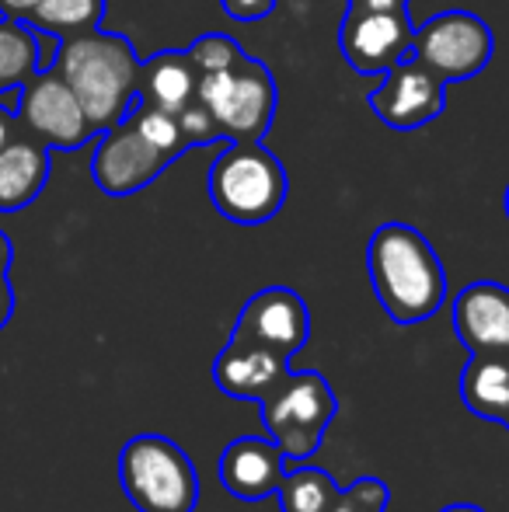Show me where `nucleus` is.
Segmentation results:
<instances>
[{
    "label": "nucleus",
    "instance_id": "nucleus-24",
    "mask_svg": "<svg viewBox=\"0 0 509 512\" xmlns=\"http://www.w3.org/2000/svg\"><path fill=\"white\" fill-rule=\"evenodd\" d=\"M391 492L381 478H356L349 488H339L328 512H387Z\"/></svg>",
    "mask_w": 509,
    "mask_h": 512
},
{
    "label": "nucleus",
    "instance_id": "nucleus-10",
    "mask_svg": "<svg viewBox=\"0 0 509 512\" xmlns=\"http://www.w3.org/2000/svg\"><path fill=\"white\" fill-rule=\"evenodd\" d=\"M171 164L164 150H157L140 129L129 119L116 122L112 129L98 133V147L91 157V178L105 196H133V192L147 189L154 178Z\"/></svg>",
    "mask_w": 509,
    "mask_h": 512
},
{
    "label": "nucleus",
    "instance_id": "nucleus-4",
    "mask_svg": "<svg viewBox=\"0 0 509 512\" xmlns=\"http://www.w3.org/2000/svg\"><path fill=\"white\" fill-rule=\"evenodd\" d=\"M119 485L136 512H196L199 474L168 436L140 432L119 450Z\"/></svg>",
    "mask_w": 509,
    "mask_h": 512
},
{
    "label": "nucleus",
    "instance_id": "nucleus-5",
    "mask_svg": "<svg viewBox=\"0 0 509 512\" xmlns=\"http://www.w3.org/2000/svg\"><path fill=\"white\" fill-rule=\"evenodd\" d=\"M258 405H262L258 411H262L265 436L283 450L290 464H304L325 439L328 425L339 411V398L321 373L286 370V377Z\"/></svg>",
    "mask_w": 509,
    "mask_h": 512
},
{
    "label": "nucleus",
    "instance_id": "nucleus-8",
    "mask_svg": "<svg viewBox=\"0 0 509 512\" xmlns=\"http://www.w3.org/2000/svg\"><path fill=\"white\" fill-rule=\"evenodd\" d=\"M14 122L21 126V133L49 150H77L91 136H98L70 84L56 74V67L39 70L32 81L21 84Z\"/></svg>",
    "mask_w": 509,
    "mask_h": 512
},
{
    "label": "nucleus",
    "instance_id": "nucleus-16",
    "mask_svg": "<svg viewBox=\"0 0 509 512\" xmlns=\"http://www.w3.org/2000/svg\"><path fill=\"white\" fill-rule=\"evenodd\" d=\"M49 182V147L32 136H14L0 150V213H18L42 196Z\"/></svg>",
    "mask_w": 509,
    "mask_h": 512
},
{
    "label": "nucleus",
    "instance_id": "nucleus-21",
    "mask_svg": "<svg viewBox=\"0 0 509 512\" xmlns=\"http://www.w3.org/2000/svg\"><path fill=\"white\" fill-rule=\"evenodd\" d=\"M339 495V485L328 471L307 464H286V474L276 488V499L283 512H328Z\"/></svg>",
    "mask_w": 509,
    "mask_h": 512
},
{
    "label": "nucleus",
    "instance_id": "nucleus-12",
    "mask_svg": "<svg viewBox=\"0 0 509 512\" xmlns=\"http://www.w3.org/2000/svg\"><path fill=\"white\" fill-rule=\"evenodd\" d=\"M231 335L293 359L311 338V310L290 286H265L241 307Z\"/></svg>",
    "mask_w": 509,
    "mask_h": 512
},
{
    "label": "nucleus",
    "instance_id": "nucleus-31",
    "mask_svg": "<svg viewBox=\"0 0 509 512\" xmlns=\"http://www.w3.org/2000/svg\"><path fill=\"white\" fill-rule=\"evenodd\" d=\"M11 258H14V248H11V237L0 230V276H7V269H11Z\"/></svg>",
    "mask_w": 509,
    "mask_h": 512
},
{
    "label": "nucleus",
    "instance_id": "nucleus-15",
    "mask_svg": "<svg viewBox=\"0 0 509 512\" xmlns=\"http://www.w3.org/2000/svg\"><path fill=\"white\" fill-rule=\"evenodd\" d=\"M286 370H290L286 356L231 335L224 349H220L217 363H213V380H217V387L227 398L262 401L286 377Z\"/></svg>",
    "mask_w": 509,
    "mask_h": 512
},
{
    "label": "nucleus",
    "instance_id": "nucleus-23",
    "mask_svg": "<svg viewBox=\"0 0 509 512\" xmlns=\"http://www.w3.org/2000/svg\"><path fill=\"white\" fill-rule=\"evenodd\" d=\"M185 53H189L192 67L199 70V77H203V74H220V70L234 67V63L248 56L245 49H241L234 39H227V35H199V39L192 42Z\"/></svg>",
    "mask_w": 509,
    "mask_h": 512
},
{
    "label": "nucleus",
    "instance_id": "nucleus-22",
    "mask_svg": "<svg viewBox=\"0 0 509 512\" xmlns=\"http://www.w3.org/2000/svg\"><path fill=\"white\" fill-rule=\"evenodd\" d=\"M126 119L133 122V126L140 129V133L147 136L157 150H164L171 161H178L185 150H192L189 140H185V133H182V122H178V115L164 112V108L147 105V102H140V98H136L133 108L126 112Z\"/></svg>",
    "mask_w": 509,
    "mask_h": 512
},
{
    "label": "nucleus",
    "instance_id": "nucleus-6",
    "mask_svg": "<svg viewBox=\"0 0 509 512\" xmlns=\"http://www.w3.org/2000/svg\"><path fill=\"white\" fill-rule=\"evenodd\" d=\"M199 102L213 115L220 136L234 143L265 140L279 105V91L262 60H238L220 74L199 77Z\"/></svg>",
    "mask_w": 509,
    "mask_h": 512
},
{
    "label": "nucleus",
    "instance_id": "nucleus-27",
    "mask_svg": "<svg viewBox=\"0 0 509 512\" xmlns=\"http://www.w3.org/2000/svg\"><path fill=\"white\" fill-rule=\"evenodd\" d=\"M408 0H349V11H405Z\"/></svg>",
    "mask_w": 509,
    "mask_h": 512
},
{
    "label": "nucleus",
    "instance_id": "nucleus-34",
    "mask_svg": "<svg viewBox=\"0 0 509 512\" xmlns=\"http://www.w3.org/2000/svg\"><path fill=\"white\" fill-rule=\"evenodd\" d=\"M506 425H509V418H506Z\"/></svg>",
    "mask_w": 509,
    "mask_h": 512
},
{
    "label": "nucleus",
    "instance_id": "nucleus-33",
    "mask_svg": "<svg viewBox=\"0 0 509 512\" xmlns=\"http://www.w3.org/2000/svg\"><path fill=\"white\" fill-rule=\"evenodd\" d=\"M503 209H506V216H509V185H506V196H503Z\"/></svg>",
    "mask_w": 509,
    "mask_h": 512
},
{
    "label": "nucleus",
    "instance_id": "nucleus-13",
    "mask_svg": "<svg viewBox=\"0 0 509 512\" xmlns=\"http://www.w3.org/2000/svg\"><path fill=\"white\" fill-rule=\"evenodd\" d=\"M454 335L464 349L475 352H509V286L482 279L457 293L454 300Z\"/></svg>",
    "mask_w": 509,
    "mask_h": 512
},
{
    "label": "nucleus",
    "instance_id": "nucleus-17",
    "mask_svg": "<svg viewBox=\"0 0 509 512\" xmlns=\"http://www.w3.org/2000/svg\"><path fill=\"white\" fill-rule=\"evenodd\" d=\"M136 98L171 115H182L199 98V70L192 67L189 53L168 49V53H157L147 63H140Z\"/></svg>",
    "mask_w": 509,
    "mask_h": 512
},
{
    "label": "nucleus",
    "instance_id": "nucleus-19",
    "mask_svg": "<svg viewBox=\"0 0 509 512\" xmlns=\"http://www.w3.org/2000/svg\"><path fill=\"white\" fill-rule=\"evenodd\" d=\"M102 18H105V0H35L32 11L21 21L32 25L35 32L70 39V35H84L102 28Z\"/></svg>",
    "mask_w": 509,
    "mask_h": 512
},
{
    "label": "nucleus",
    "instance_id": "nucleus-7",
    "mask_svg": "<svg viewBox=\"0 0 509 512\" xmlns=\"http://www.w3.org/2000/svg\"><path fill=\"white\" fill-rule=\"evenodd\" d=\"M415 60L443 84L482 74L496 53V35L485 18L471 11H440L415 28Z\"/></svg>",
    "mask_w": 509,
    "mask_h": 512
},
{
    "label": "nucleus",
    "instance_id": "nucleus-11",
    "mask_svg": "<svg viewBox=\"0 0 509 512\" xmlns=\"http://www.w3.org/2000/svg\"><path fill=\"white\" fill-rule=\"evenodd\" d=\"M415 25L405 11H349L339 28V49L356 74H387L405 53H412Z\"/></svg>",
    "mask_w": 509,
    "mask_h": 512
},
{
    "label": "nucleus",
    "instance_id": "nucleus-20",
    "mask_svg": "<svg viewBox=\"0 0 509 512\" xmlns=\"http://www.w3.org/2000/svg\"><path fill=\"white\" fill-rule=\"evenodd\" d=\"M39 74V35L32 25L0 14V95Z\"/></svg>",
    "mask_w": 509,
    "mask_h": 512
},
{
    "label": "nucleus",
    "instance_id": "nucleus-29",
    "mask_svg": "<svg viewBox=\"0 0 509 512\" xmlns=\"http://www.w3.org/2000/svg\"><path fill=\"white\" fill-rule=\"evenodd\" d=\"M32 4L35 0H0V14H4V18H25L28 11H32Z\"/></svg>",
    "mask_w": 509,
    "mask_h": 512
},
{
    "label": "nucleus",
    "instance_id": "nucleus-9",
    "mask_svg": "<svg viewBox=\"0 0 509 512\" xmlns=\"http://www.w3.org/2000/svg\"><path fill=\"white\" fill-rule=\"evenodd\" d=\"M367 105L387 129L412 133L429 122H436L447 108V84L426 70L415 53H405L391 70L384 74L381 88L367 95Z\"/></svg>",
    "mask_w": 509,
    "mask_h": 512
},
{
    "label": "nucleus",
    "instance_id": "nucleus-32",
    "mask_svg": "<svg viewBox=\"0 0 509 512\" xmlns=\"http://www.w3.org/2000/svg\"><path fill=\"white\" fill-rule=\"evenodd\" d=\"M440 512H485L482 506H475V502H454V506L440 509Z\"/></svg>",
    "mask_w": 509,
    "mask_h": 512
},
{
    "label": "nucleus",
    "instance_id": "nucleus-25",
    "mask_svg": "<svg viewBox=\"0 0 509 512\" xmlns=\"http://www.w3.org/2000/svg\"><path fill=\"white\" fill-rule=\"evenodd\" d=\"M178 122H182V133H185V140H189V147H206V143L224 140L220 129H217V122H213V115L206 112L199 98L185 108L182 115H178Z\"/></svg>",
    "mask_w": 509,
    "mask_h": 512
},
{
    "label": "nucleus",
    "instance_id": "nucleus-1",
    "mask_svg": "<svg viewBox=\"0 0 509 512\" xmlns=\"http://www.w3.org/2000/svg\"><path fill=\"white\" fill-rule=\"evenodd\" d=\"M367 276L394 324L429 321L447 304V272L436 248L408 223H381L367 244Z\"/></svg>",
    "mask_w": 509,
    "mask_h": 512
},
{
    "label": "nucleus",
    "instance_id": "nucleus-26",
    "mask_svg": "<svg viewBox=\"0 0 509 512\" xmlns=\"http://www.w3.org/2000/svg\"><path fill=\"white\" fill-rule=\"evenodd\" d=\"M276 4L279 0H220L224 14L234 21H262L276 11Z\"/></svg>",
    "mask_w": 509,
    "mask_h": 512
},
{
    "label": "nucleus",
    "instance_id": "nucleus-2",
    "mask_svg": "<svg viewBox=\"0 0 509 512\" xmlns=\"http://www.w3.org/2000/svg\"><path fill=\"white\" fill-rule=\"evenodd\" d=\"M140 63L143 60L136 56L126 35L95 28V32L60 39V53H56L53 67L70 84L95 133H105L116 122H123L133 108Z\"/></svg>",
    "mask_w": 509,
    "mask_h": 512
},
{
    "label": "nucleus",
    "instance_id": "nucleus-30",
    "mask_svg": "<svg viewBox=\"0 0 509 512\" xmlns=\"http://www.w3.org/2000/svg\"><path fill=\"white\" fill-rule=\"evenodd\" d=\"M14 129H18V122H14V115L7 112V108H0V150H4L7 143L14 140Z\"/></svg>",
    "mask_w": 509,
    "mask_h": 512
},
{
    "label": "nucleus",
    "instance_id": "nucleus-14",
    "mask_svg": "<svg viewBox=\"0 0 509 512\" xmlns=\"http://www.w3.org/2000/svg\"><path fill=\"white\" fill-rule=\"evenodd\" d=\"M286 474V457L269 436H241L220 453V485L241 502H262L276 495Z\"/></svg>",
    "mask_w": 509,
    "mask_h": 512
},
{
    "label": "nucleus",
    "instance_id": "nucleus-3",
    "mask_svg": "<svg viewBox=\"0 0 509 512\" xmlns=\"http://www.w3.org/2000/svg\"><path fill=\"white\" fill-rule=\"evenodd\" d=\"M290 178L286 168L262 140L231 143L220 150L210 168V199L217 213L231 223L258 227L283 209Z\"/></svg>",
    "mask_w": 509,
    "mask_h": 512
},
{
    "label": "nucleus",
    "instance_id": "nucleus-28",
    "mask_svg": "<svg viewBox=\"0 0 509 512\" xmlns=\"http://www.w3.org/2000/svg\"><path fill=\"white\" fill-rule=\"evenodd\" d=\"M11 314H14V290H11V283H7V276H0V331L7 328Z\"/></svg>",
    "mask_w": 509,
    "mask_h": 512
},
{
    "label": "nucleus",
    "instance_id": "nucleus-18",
    "mask_svg": "<svg viewBox=\"0 0 509 512\" xmlns=\"http://www.w3.org/2000/svg\"><path fill=\"white\" fill-rule=\"evenodd\" d=\"M461 398L478 418L503 422L509 418V359L499 352H475L461 377Z\"/></svg>",
    "mask_w": 509,
    "mask_h": 512
}]
</instances>
